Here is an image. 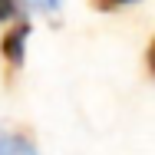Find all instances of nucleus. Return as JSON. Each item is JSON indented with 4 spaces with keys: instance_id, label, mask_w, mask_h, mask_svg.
<instances>
[{
    "instance_id": "nucleus-1",
    "label": "nucleus",
    "mask_w": 155,
    "mask_h": 155,
    "mask_svg": "<svg viewBox=\"0 0 155 155\" xmlns=\"http://www.w3.org/2000/svg\"><path fill=\"white\" fill-rule=\"evenodd\" d=\"M30 33H33L30 20H13V23L7 27V33L0 36V56H3V63H7V69H20V66H23Z\"/></svg>"
},
{
    "instance_id": "nucleus-2",
    "label": "nucleus",
    "mask_w": 155,
    "mask_h": 155,
    "mask_svg": "<svg viewBox=\"0 0 155 155\" xmlns=\"http://www.w3.org/2000/svg\"><path fill=\"white\" fill-rule=\"evenodd\" d=\"M0 155H36V145L27 132H7L0 129Z\"/></svg>"
},
{
    "instance_id": "nucleus-3",
    "label": "nucleus",
    "mask_w": 155,
    "mask_h": 155,
    "mask_svg": "<svg viewBox=\"0 0 155 155\" xmlns=\"http://www.w3.org/2000/svg\"><path fill=\"white\" fill-rule=\"evenodd\" d=\"M129 3H139V0H89V7L99 10V13H116V10H122Z\"/></svg>"
},
{
    "instance_id": "nucleus-4",
    "label": "nucleus",
    "mask_w": 155,
    "mask_h": 155,
    "mask_svg": "<svg viewBox=\"0 0 155 155\" xmlns=\"http://www.w3.org/2000/svg\"><path fill=\"white\" fill-rule=\"evenodd\" d=\"M20 17V0H0V23H13Z\"/></svg>"
},
{
    "instance_id": "nucleus-5",
    "label": "nucleus",
    "mask_w": 155,
    "mask_h": 155,
    "mask_svg": "<svg viewBox=\"0 0 155 155\" xmlns=\"http://www.w3.org/2000/svg\"><path fill=\"white\" fill-rule=\"evenodd\" d=\"M20 3H27V7L36 10V13H56L63 7V0H20Z\"/></svg>"
},
{
    "instance_id": "nucleus-6",
    "label": "nucleus",
    "mask_w": 155,
    "mask_h": 155,
    "mask_svg": "<svg viewBox=\"0 0 155 155\" xmlns=\"http://www.w3.org/2000/svg\"><path fill=\"white\" fill-rule=\"evenodd\" d=\"M145 69H149V76L155 79V36L149 40V46H145Z\"/></svg>"
}]
</instances>
